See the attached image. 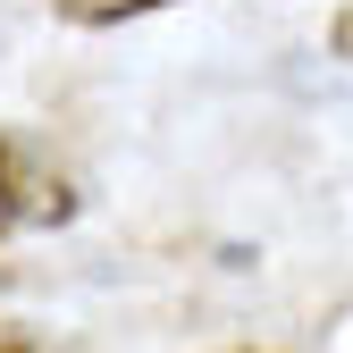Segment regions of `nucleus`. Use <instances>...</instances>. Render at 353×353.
Segmentation results:
<instances>
[{
	"label": "nucleus",
	"instance_id": "f257e3e1",
	"mask_svg": "<svg viewBox=\"0 0 353 353\" xmlns=\"http://www.w3.org/2000/svg\"><path fill=\"white\" fill-rule=\"evenodd\" d=\"M0 194H9L17 228H68L76 219V176L34 135H0Z\"/></svg>",
	"mask_w": 353,
	"mask_h": 353
},
{
	"label": "nucleus",
	"instance_id": "f03ea898",
	"mask_svg": "<svg viewBox=\"0 0 353 353\" xmlns=\"http://www.w3.org/2000/svg\"><path fill=\"white\" fill-rule=\"evenodd\" d=\"M42 9L68 17V26H135L152 9H185V0H42Z\"/></svg>",
	"mask_w": 353,
	"mask_h": 353
},
{
	"label": "nucleus",
	"instance_id": "7ed1b4c3",
	"mask_svg": "<svg viewBox=\"0 0 353 353\" xmlns=\"http://www.w3.org/2000/svg\"><path fill=\"white\" fill-rule=\"evenodd\" d=\"M0 353H51V345H42L34 328H0Z\"/></svg>",
	"mask_w": 353,
	"mask_h": 353
},
{
	"label": "nucleus",
	"instance_id": "20e7f679",
	"mask_svg": "<svg viewBox=\"0 0 353 353\" xmlns=\"http://www.w3.org/2000/svg\"><path fill=\"white\" fill-rule=\"evenodd\" d=\"M336 51H345V59H353V9H345V17H336Z\"/></svg>",
	"mask_w": 353,
	"mask_h": 353
},
{
	"label": "nucleus",
	"instance_id": "39448f33",
	"mask_svg": "<svg viewBox=\"0 0 353 353\" xmlns=\"http://www.w3.org/2000/svg\"><path fill=\"white\" fill-rule=\"evenodd\" d=\"M9 228H17V210H9V194H0V236H9Z\"/></svg>",
	"mask_w": 353,
	"mask_h": 353
},
{
	"label": "nucleus",
	"instance_id": "423d86ee",
	"mask_svg": "<svg viewBox=\"0 0 353 353\" xmlns=\"http://www.w3.org/2000/svg\"><path fill=\"white\" fill-rule=\"evenodd\" d=\"M236 353H252V345H236Z\"/></svg>",
	"mask_w": 353,
	"mask_h": 353
}]
</instances>
